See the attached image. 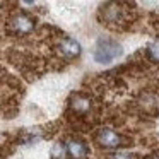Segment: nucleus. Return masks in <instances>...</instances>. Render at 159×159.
I'll use <instances>...</instances> for the list:
<instances>
[{
    "mask_svg": "<svg viewBox=\"0 0 159 159\" xmlns=\"http://www.w3.org/2000/svg\"><path fill=\"white\" fill-rule=\"evenodd\" d=\"M121 55V45L111 38H101L94 50V60L98 63H111Z\"/></svg>",
    "mask_w": 159,
    "mask_h": 159,
    "instance_id": "1",
    "label": "nucleus"
},
{
    "mask_svg": "<svg viewBox=\"0 0 159 159\" xmlns=\"http://www.w3.org/2000/svg\"><path fill=\"white\" fill-rule=\"evenodd\" d=\"M69 108L74 113V116L82 118V120L84 118H89V116H93V113H94L93 98H91L87 93H75V94L70 96Z\"/></svg>",
    "mask_w": 159,
    "mask_h": 159,
    "instance_id": "2",
    "label": "nucleus"
},
{
    "mask_svg": "<svg viewBox=\"0 0 159 159\" xmlns=\"http://www.w3.org/2000/svg\"><path fill=\"white\" fill-rule=\"evenodd\" d=\"M94 140L98 142L99 147H104V149L127 147V144H128L127 137H123L121 134L111 130V128H101V130H98L96 135H94Z\"/></svg>",
    "mask_w": 159,
    "mask_h": 159,
    "instance_id": "3",
    "label": "nucleus"
},
{
    "mask_svg": "<svg viewBox=\"0 0 159 159\" xmlns=\"http://www.w3.org/2000/svg\"><path fill=\"white\" fill-rule=\"evenodd\" d=\"M36 28V19L33 16L26 14V12H19V14H14L11 19H9V29L11 33L17 36H24L33 33Z\"/></svg>",
    "mask_w": 159,
    "mask_h": 159,
    "instance_id": "4",
    "label": "nucleus"
},
{
    "mask_svg": "<svg viewBox=\"0 0 159 159\" xmlns=\"http://www.w3.org/2000/svg\"><path fill=\"white\" fill-rule=\"evenodd\" d=\"M63 144H65V151H67L69 157H72V159H87L89 157V145L82 139L70 137Z\"/></svg>",
    "mask_w": 159,
    "mask_h": 159,
    "instance_id": "5",
    "label": "nucleus"
},
{
    "mask_svg": "<svg viewBox=\"0 0 159 159\" xmlns=\"http://www.w3.org/2000/svg\"><path fill=\"white\" fill-rule=\"evenodd\" d=\"M57 48H58L60 55L67 60H72V58H75V57L80 55V45L72 38H62L58 41V46H57Z\"/></svg>",
    "mask_w": 159,
    "mask_h": 159,
    "instance_id": "6",
    "label": "nucleus"
},
{
    "mask_svg": "<svg viewBox=\"0 0 159 159\" xmlns=\"http://www.w3.org/2000/svg\"><path fill=\"white\" fill-rule=\"evenodd\" d=\"M145 53H147V58L151 60V62L159 63V39L149 43L147 48H145Z\"/></svg>",
    "mask_w": 159,
    "mask_h": 159,
    "instance_id": "7",
    "label": "nucleus"
},
{
    "mask_svg": "<svg viewBox=\"0 0 159 159\" xmlns=\"http://www.w3.org/2000/svg\"><path fill=\"white\" fill-rule=\"evenodd\" d=\"M52 159H65L67 157V151H65V144H62V142H58V144H55L52 147Z\"/></svg>",
    "mask_w": 159,
    "mask_h": 159,
    "instance_id": "8",
    "label": "nucleus"
},
{
    "mask_svg": "<svg viewBox=\"0 0 159 159\" xmlns=\"http://www.w3.org/2000/svg\"><path fill=\"white\" fill-rule=\"evenodd\" d=\"M108 159H135V156L130 154V152H116V154L110 156Z\"/></svg>",
    "mask_w": 159,
    "mask_h": 159,
    "instance_id": "9",
    "label": "nucleus"
},
{
    "mask_svg": "<svg viewBox=\"0 0 159 159\" xmlns=\"http://www.w3.org/2000/svg\"><path fill=\"white\" fill-rule=\"evenodd\" d=\"M149 159H159V154H156V156H151Z\"/></svg>",
    "mask_w": 159,
    "mask_h": 159,
    "instance_id": "10",
    "label": "nucleus"
}]
</instances>
